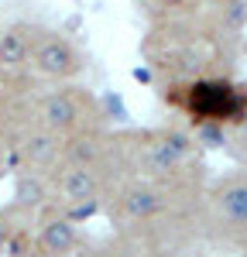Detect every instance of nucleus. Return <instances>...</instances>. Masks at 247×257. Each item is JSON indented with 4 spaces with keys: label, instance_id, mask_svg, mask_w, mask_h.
I'll return each mask as SVG.
<instances>
[{
    "label": "nucleus",
    "instance_id": "39448f33",
    "mask_svg": "<svg viewBox=\"0 0 247 257\" xmlns=\"http://www.w3.org/2000/svg\"><path fill=\"white\" fill-rule=\"evenodd\" d=\"M192 148H196V141L189 138V134H182V131H165V134H158V138L144 148V172L168 175V172H175L192 155Z\"/></svg>",
    "mask_w": 247,
    "mask_h": 257
},
{
    "label": "nucleus",
    "instance_id": "2eb2a0df",
    "mask_svg": "<svg viewBox=\"0 0 247 257\" xmlns=\"http://www.w3.org/2000/svg\"><path fill=\"white\" fill-rule=\"evenodd\" d=\"M4 172H7V168H4V158H0V178H4Z\"/></svg>",
    "mask_w": 247,
    "mask_h": 257
},
{
    "label": "nucleus",
    "instance_id": "20e7f679",
    "mask_svg": "<svg viewBox=\"0 0 247 257\" xmlns=\"http://www.w3.org/2000/svg\"><path fill=\"white\" fill-rule=\"evenodd\" d=\"M38 113L41 127H48L55 134H72V131H82L89 120V99H82V93L62 89V93H52V96L41 99Z\"/></svg>",
    "mask_w": 247,
    "mask_h": 257
},
{
    "label": "nucleus",
    "instance_id": "7ed1b4c3",
    "mask_svg": "<svg viewBox=\"0 0 247 257\" xmlns=\"http://www.w3.org/2000/svg\"><path fill=\"white\" fill-rule=\"evenodd\" d=\"M31 62L41 76H52V79H72L82 72V55L72 41L59 38V35H45L31 45Z\"/></svg>",
    "mask_w": 247,
    "mask_h": 257
},
{
    "label": "nucleus",
    "instance_id": "f03ea898",
    "mask_svg": "<svg viewBox=\"0 0 247 257\" xmlns=\"http://www.w3.org/2000/svg\"><path fill=\"white\" fill-rule=\"evenodd\" d=\"M209 206H213V223L223 237H247V178L233 175L220 182L209 196Z\"/></svg>",
    "mask_w": 247,
    "mask_h": 257
},
{
    "label": "nucleus",
    "instance_id": "ddd939ff",
    "mask_svg": "<svg viewBox=\"0 0 247 257\" xmlns=\"http://www.w3.org/2000/svg\"><path fill=\"white\" fill-rule=\"evenodd\" d=\"M7 250V226H4V219H0V254Z\"/></svg>",
    "mask_w": 247,
    "mask_h": 257
},
{
    "label": "nucleus",
    "instance_id": "0eeeda50",
    "mask_svg": "<svg viewBox=\"0 0 247 257\" xmlns=\"http://www.w3.org/2000/svg\"><path fill=\"white\" fill-rule=\"evenodd\" d=\"M18 151L21 158L28 161V168H52L62 155V134L48 131V127H38L31 134H24Z\"/></svg>",
    "mask_w": 247,
    "mask_h": 257
},
{
    "label": "nucleus",
    "instance_id": "1a4fd4ad",
    "mask_svg": "<svg viewBox=\"0 0 247 257\" xmlns=\"http://www.w3.org/2000/svg\"><path fill=\"white\" fill-rule=\"evenodd\" d=\"M103 144L93 131H72V138L62 144V158L69 165H86V168H96L103 158Z\"/></svg>",
    "mask_w": 247,
    "mask_h": 257
},
{
    "label": "nucleus",
    "instance_id": "f8f14e48",
    "mask_svg": "<svg viewBox=\"0 0 247 257\" xmlns=\"http://www.w3.org/2000/svg\"><path fill=\"white\" fill-rule=\"evenodd\" d=\"M199 144H206V148H223L226 144V134H223V123L220 120H203L199 127H196V138Z\"/></svg>",
    "mask_w": 247,
    "mask_h": 257
},
{
    "label": "nucleus",
    "instance_id": "4468645a",
    "mask_svg": "<svg viewBox=\"0 0 247 257\" xmlns=\"http://www.w3.org/2000/svg\"><path fill=\"white\" fill-rule=\"evenodd\" d=\"M185 4H189V0H162V7H172V11H175V7H185Z\"/></svg>",
    "mask_w": 247,
    "mask_h": 257
},
{
    "label": "nucleus",
    "instance_id": "6e6552de",
    "mask_svg": "<svg viewBox=\"0 0 247 257\" xmlns=\"http://www.w3.org/2000/svg\"><path fill=\"white\" fill-rule=\"evenodd\" d=\"M31 62V38L24 28H7L0 31V69L4 72H21Z\"/></svg>",
    "mask_w": 247,
    "mask_h": 257
},
{
    "label": "nucleus",
    "instance_id": "9d476101",
    "mask_svg": "<svg viewBox=\"0 0 247 257\" xmlns=\"http://www.w3.org/2000/svg\"><path fill=\"white\" fill-rule=\"evenodd\" d=\"M124 213L131 219H148L155 216V213H162L165 209V196L155 189V185H131V189H124V199H120Z\"/></svg>",
    "mask_w": 247,
    "mask_h": 257
},
{
    "label": "nucleus",
    "instance_id": "9b49d317",
    "mask_svg": "<svg viewBox=\"0 0 247 257\" xmlns=\"http://www.w3.org/2000/svg\"><path fill=\"white\" fill-rule=\"evenodd\" d=\"M48 202V182L38 175V172H18L14 175V206L24 209V213H35Z\"/></svg>",
    "mask_w": 247,
    "mask_h": 257
},
{
    "label": "nucleus",
    "instance_id": "423d86ee",
    "mask_svg": "<svg viewBox=\"0 0 247 257\" xmlns=\"http://www.w3.org/2000/svg\"><path fill=\"white\" fill-rule=\"evenodd\" d=\"M79 247L76 219H69L62 209H45L38 219V250L41 254H69Z\"/></svg>",
    "mask_w": 247,
    "mask_h": 257
},
{
    "label": "nucleus",
    "instance_id": "f257e3e1",
    "mask_svg": "<svg viewBox=\"0 0 247 257\" xmlns=\"http://www.w3.org/2000/svg\"><path fill=\"white\" fill-rule=\"evenodd\" d=\"M55 189L62 196V213L69 219L76 216H93L96 213V199H100V178L86 165H62L55 172Z\"/></svg>",
    "mask_w": 247,
    "mask_h": 257
}]
</instances>
